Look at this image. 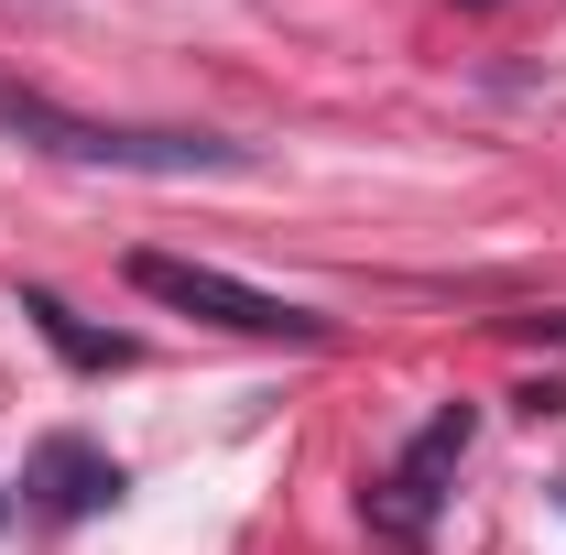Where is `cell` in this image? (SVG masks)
<instances>
[{
    "mask_svg": "<svg viewBox=\"0 0 566 555\" xmlns=\"http://www.w3.org/2000/svg\"><path fill=\"white\" fill-rule=\"evenodd\" d=\"M0 132L22 142V153H55V164H98V175H164V186H186V175H251L262 153L229 132H142V121H87L66 98H44V87H11L0 76Z\"/></svg>",
    "mask_w": 566,
    "mask_h": 555,
    "instance_id": "cell-1",
    "label": "cell"
},
{
    "mask_svg": "<svg viewBox=\"0 0 566 555\" xmlns=\"http://www.w3.org/2000/svg\"><path fill=\"white\" fill-rule=\"evenodd\" d=\"M132 283L175 316H208L229 338H273V348H338V316L294 305V294H262V283L218 273V262H186V251H132Z\"/></svg>",
    "mask_w": 566,
    "mask_h": 555,
    "instance_id": "cell-2",
    "label": "cell"
},
{
    "mask_svg": "<svg viewBox=\"0 0 566 555\" xmlns=\"http://www.w3.org/2000/svg\"><path fill=\"white\" fill-rule=\"evenodd\" d=\"M469 436H480V404H447V415H424V425H415V447H403L381 480L359 490V523H370V545H392V555H424V545H436V512H447V480H458Z\"/></svg>",
    "mask_w": 566,
    "mask_h": 555,
    "instance_id": "cell-3",
    "label": "cell"
},
{
    "mask_svg": "<svg viewBox=\"0 0 566 555\" xmlns=\"http://www.w3.org/2000/svg\"><path fill=\"white\" fill-rule=\"evenodd\" d=\"M22 490H33V512L44 523H87V512H109L120 501V458L109 447H87V436H44L33 458H22Z\"/></svg>",
    "mask_w": 566,
    "mask_h": 555,
    "instance_id": "cell-4",
    "label": "cell"
},
{
    "mask_svg": "<svg viewBox=\"0 0 566 555\" xmlns=\"http://www.w3.org/2000/svg\"><path fill=\"white\" fill-rule=\"evenodd\" d=\"M22 316H33V338L55 348L66 370H87V381H109V370H132V359H142V338H120V327H87L55 283H22Z\"/></svg>",
    "mask_w": 566,
    "mask_h": 555,
    "instance_id": "cell-5",
    "label": "cell"
},
{
    "mask_svg": "<svg viewBox=\"0 0 566 555\" xmlns=\"http://www.w3.org/2000/svg\"><path fill=\"white\" fill-rule=\"evenodd\" d=\"M512 327H523V338H566V316H512Z\"/></svg>",
    "mask_w": 566,
    "mask_h": 555,
    "instance_id": "cell-6",
    "label": "cell"
},
{
    "mask_svg": "<svg viewBox=\"0 0 566 555\" xmlns=\"http://www.w3.org/2000/svg\"><path fill=\"white\" fill-rule=\"evenodd\" d=\"M0 512H11V490H0Z\"/></svg>",
    "mask_w": 566,
    "mask_h": 555,
    "instance_id": "cell-7",
    "label": "cell"
}]
</instances>
